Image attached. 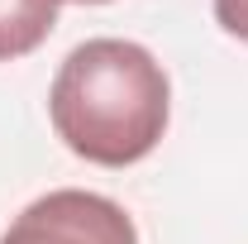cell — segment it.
<instances>
[{"label": "cell", "mask_w": 248, "mask_h": 244, "mask_svg": "<svg viewBox=\"0 0 248 244\" xmlns=\"http://www.w3.org/2000/svg\"><path fill=\"white\" fill-rule=\"evenodd\" d=\"M53 129L95 168H129L162 144L172 87L162 62L129 38H86L62 58L48 91Z\"/></svg>", "instance_id": "cell-1"}, {"label": "cell", "mask_w": 248, "mask_h": 244, "mask_svg": "<svg viewBox=\"0 0 248 244\" xmlns=\"http://www.w3.org/2000/svg\"><path fill=\"white\" fill-rule=\"evenodd\" d=\"M62 0H0V62L29 58L58 29Z\"/></svg>", "instance_id": "cell-3"}, {"label": "cell", "mask_w": 248, "mask_h": 244, "mask_svg": "<svg viewBox=\"0 0 248 244\" xmlns=\"http://www.w3.org/2000/svg\"><path fill=\"white\" fill-rule=\"evenodd\" d=\"M72 5H105V0H72Z\"/></svg>", "instance_id": "cell-5"}, {"label": "cell", "mask_w": 248, "mask_h": 244, "mask_svg": "<svg viewBox=\"0 0 248 244\" xmlns=\"http://www.w3.org/2000/svg\"><path fill=\"white\" fill-rule=\"evenodd\" d=\"M0 244H139V230L120 201L81 187H58L15 215Z\"/></svg>", "instance_id": "cell-2"}, {"label": "cell", "mask_w": 248, "mask_h": 244, "mask_svg": "<svg viewBox=\"0 0 248 244\" xmlns=\"http://www.w3.org/2000/svg\"><path fill=\"white\" fill-rule=\"evenodd\" d=\"M215 19L224 34H234L239 43H248V0H215Z\"/></svg>", "instance_id": "cell-4"}]
</instances>
